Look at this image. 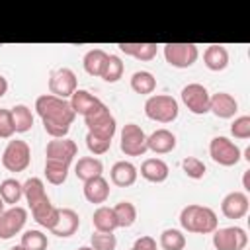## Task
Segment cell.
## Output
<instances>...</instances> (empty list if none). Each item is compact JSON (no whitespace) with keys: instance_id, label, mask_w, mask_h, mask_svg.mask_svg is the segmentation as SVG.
Listing matches in <instances>:
<instances>
[{"instance_id":"obj_5","label":"cell","mask_w":250,"mask_h":250,"mask_svg":"<svg viewBox=\"0 0 250 250\" xmlns=\"http://www.w3.org/2000/svg\"><path fill=\"white\" fill-rule=\"evenodd\" d=\"M31 162V150L25 141L14 139L6 145L2 152V166L8 172H23Z\"/></svg>"},{"instance_id":"obj_15","label":"cell","mask_w":250,"mask_h":250,"mask_svg":"<svg viewBox=\"0 0 250 250\" xmlns=\"http://www.w3.org/2000/svg\"><path fill=\"white\" fill-rule=\"evenodd\" d=\"M209 111H213L219 119H230L238 111V102L227 92H217L209 98Z\"/></svg>"},{"instance_id":"obj_38","label":"cell","mask_w":250,"mask_h":250,"mask_svg":"<svg viewBox=\"0 0 250 250\" xmlns=\"http://www.w3.org/2000/svg\"><path fill=\"white\" fill-rule=\"evenodd\" d=\"M182 168H184V172L188 174V178L199 180V178L205 176V164H203L199 158H195V156H186V158L182 160Z\"/></svg>"},{"instance_id":"obj_31","label":"cell","mask_w":250,"mask_h":250,"mask_svg":"<svg viewBox=\"0 0 250 250\" xmlns=\"http://www.w3.org/2000/svg\"><path fill=\"white\" fill-rule=\"evenodd\" d=\"M68 166H70V164L45 158V178H47V182L53 184V186L64 184V180H66V176H68Z\"/></svg>"},{"instance_id":"obj_46","label":"cell","mask_w":250,"mask_h":250,"mask_svg":"<svg viewBox=\"0 0 250 250\" xmlns=\"http://www.w3.org/2000/svg\"><path fill=\"white\" fill-rule=\"evenodd\" d=\"M10 250H25V248H23V246H21V244H20V246H12V248H10Z\"/></svg>"},{"instance_id":"obj_40","label":"cell","mask_w":250,"mask_h":250,"mask_svg":"<svg viewBox=\"0 0 250 250\" xmlns=\"http://www.w3.org/2000/svg\"><path fill=\"white\" fill-rule=\"evenodd\" d=\"M86 146H88V150H90L92 154H104V152L109 150L111 141H107V139H100V137L88 133V135H86Z\"/></svg>"},{"instance_id":"obj_33","label":"cell","mask_w":250,"mask_h":250,"mask_svg":"<svg viewBox=\"0 0 250 250\" xmlns=\"http://www.w3.org/2000/svg\"><path fill=\"white\" fill-rule=\"evenodd\" d=\"M113 213H115V219H117V227L121 229H127L131 227L135 221H137V209L131 201H119L115 207H111Z\"/></svg>"},{"instance_id":"obj_36","label":"cell","mask_w":250,"mask_h":250,"mask_svg":"<svg viewBox=\"0 0 250 250\" xmlns=\"http://www.w3.org/2000/svg\"><path fill=\"white\" fill-rule=\"evenodd\" d=\"M123 61L117 57V55H107V61H105V66L102 70V78L105 82H117L123 74Z\"/></svg>"},{"instance_id":"obj_48","label":"cell","mask_w":250,"mask_h":250,"mask_svg":"<svg viewBox=\"0 0 250 250\" xmlns=\"http://www.w3.org/2000/svg\"><path fill=\"white\" fill-rule=\"evenodd\" d=\"M131 250H133V248H131Z\"/></svg>"},{"instance_id":"obj_6","label":"cell","mask_w":250,"mask_h":250,"mask_svg":"<svg viewBox=\"0 0 250 250\" xmlns=\"http://www.w3.org/2000/svg\"><path fill=\"white\" fill-rule=\"evenodd\" d=\"M199 57V49L195 43H166L164 45V59L170 66L176 68H189Z\"/></svg>"},{"instance_id":"obj_18","label":"cell","mask_w":250,"mask_h":250,"mask_svg":"<svg viewBox=\"0 0 250 250\" xmlns=\"http://www.w3.org/2000/svg\"><path fill=\"white\" fill-rule=\"evenodd\" d=\"M100 105H102V102H100L94 94H90L88 90H76V92L70 96V107H72V111H74L76 115L86 117L88 113H92V111L98 109Z\"/></svg>"},{"instance_id":"obj_20","label":"cell","mask_w":250,"mask_h":250,"mask_svg":"<svg viewBox=\"0 0 250 250\" xmlns=\"http://www.w3.org/2000/svg\"><path fill=\"white\" fill-rule=\"evenodd\" d=\"M23 197L27 199V205L29 209H35L37 205L49 201L47 197V191H45V186H43V180L41 178H29L25 180L23 184Z\"/></svg>"},{"instance_id":"obj_30","label":"cell","mask_w":250,"mask_h":250,"mask_svg":"<svg viewBox=\"0 0 250 250\" xmlns=\"http://www.w3.org/2000/svg\"><path fill=\"white\" fill-rule=\"evenodd\" d=\"M31 215H33V219L41 225V227H45V229H53L55 227V223H57V217H59V209L57 207H53V203L51 201H45V203H41V205H37L35 209H31Z\"/></svg>"},{"instance_id":"obj_45","label":"cell","mask_w":250,"mask_h":250,"mask_svg":"<svg viewBox=\"0 0 250 250\" xmlns=\"http://www.w3.org/2000/svg\"><path fill=\"white\" fill-rule=\"evenodd\" d=\"M4 205H6V203H4V201H2V197H0V215L4 213Z\"/></svg>"},{"instance_id":"obj_29","label":"cell","mask_w":250,"mask_h":250,"mask_svg":"<svg viewBox=\"0 0 250 250\" xmlns=\"http://www.w3.org/2000/svg\"><path fill=\"white\" fill-rule=\"evenodd\" d=\"M10 113H12V121H14L16 133H27L31 129V125H33V113H31V109L27 105L18 104V105H14L10 109Z\"/></svg>"},{"instance_id":"obj_3","label":"cell","mask_w":250,"mask_h":250,"mask_svg":"<svg viewBox=\"0 0 250 250\" xmlns=\"http://www.w3.org/2000/svg\"><path fill=\"white\" fill-rule=\"evenodd\" d=\"M178 111H180L178 102L168 94H156L145 102L146 117L158 123H172L178 117Z\"/></svg>"},{"instance_id":"obj_2","label":"cell","mask_w":250,"mask_h":250,"mask_svg":"<svg viewBox=\"0 0 250 250\" xmlns=\"http://www.w3.org/2000/svg\"><path fill=\"white\" fill-rule=\"evenodd\" d=\"M180 225L184 230L188 232H195V234H209L219 227V219L217 213L211 207L205 205H186L180 213Z\"/></svg>"},{"instance_id":"obj_27","label":"cell","mask_w":250,"mask_h":250,"mask_svg":"<svg viewBox=\"0 0 250 250\" xmlns=\"http://www.w3.org/2000/svg\"><path fill=\"white\" fill-rule=\"evenodd\" d=\"M105 61H107V53L104 49H92L84 55V70L90 74V76H102V70L105 66Z\"/></svg>"},{"instance_id":"obj_1","label":"cell","mask_w":250,"mask_h":250,"mask_svg":"<svg viewBox=\"0 0 250 250\" xmlns=\"http://www.w3.org/2000/svg\"><path fill=\"white\" fill-rule=\"evenodd\" d=\"M35 109L43 121L45 131L53 139H64L70 131V125L76 117V113L70 107V102L61 100L53 94H43L35 100Z\"/></svg>"},{"instance_id":"obj_16","label":"cell","mask_w":250,"mask_h":250,"mask_svg":"<svg viewBox=\"0 0 250 250\" xmlns=\"http://www.w3.org/2000/svg\"><path fill=\"white\" fill-rule=\"evenodd\" d=\"M80 227V217L74 209H59V217H57V223L55 227L51 229L53 234L61 236V238H66V236H72Z\"/></svg>"},{"instance_id":"obj_11","label":"cell","mask_w":250,"mask_h":250,"mask_svg":"<svg viewBox=\"0 0 250 250\" xmlns=\"http://www.w3.org/2000/svg\"><path fill=\"white\" fill-rule=\"evenodd\" d=\"M209 92L203 84H188L182 88V102L186 104V107L195 113V115H203L209 111Z\"/></svg>"},{"instance_id":"obj_41","label":"cell","mask_w":250,"mask_h":250,"mask_svg":"<svg viewBox=\"0 0 250 250\" xmlns=\"http://www.w3.org/2000/svg\"><path fill=\"white\" fill-rule=\"evenodd\" d=\"M16 133L10 109H0V139H10Z\"/></svg>"},{"instance_id":"obj_44","label":"cell","mask_w":250,"mask_h":250,"mask_svg":"<svg viewBox=\"0 0 250 250\" xmlns=\"http://www.w3.org/2000/svg\"><path fill=\"white\" fill-rule=\"evenodd\" d=\"M248 174H250V172L246 170V172H244V180H242V182H244V189H250V184H248Z\"/></svg>"},{"instance_id":"obj_24","label":"cell","mask_w":250,"mask_h":250,"mask_svg":"<svg viewBox=\"0 0 250 250\" xmlns=\"http://www.w3.org/2000/svg\"><path fill=\"white\" fill-rule=\"evenodd\" d=\"M203 61H205V66L213 72L225 70L229 64V51L223 45H209L203 53Z\"/></svg>"},{"instance_id":"obj_14","label":"cell","mask_w":250,"mask_h":250,"mask_svg":"<svg viewBox=\"0 0 250 250\" xmlns=\"http://www.w3.org/2000/svg\"><path fill=\"white\" fill-rule=\"evenodd\" d=\"M248 195L244 191H230L221 201V211L227 219H242L248 213Z\"/></svg>"},{"instance_id":"obj_47","label":"cell","mask_w":250,"mask_h":250,"mask_svg":"<svg viewBox=\"0 0 250 250\" xmlns=\"http://www.w3.org/2000/svg\"><path fill=\"white\" fill-rule=\"evenodd\" d=\"M78 250H94V248H92V246H80Z\"/></svg>"},{"instance_id":"obj_32","label":"cell","mask_w":250,"mask_h":250,"mask_svg":"<svg viewBox=\"0 0 250 250\" xmlns=\"http://www.w3.org/2000/svg\"><path fill=\"white\" fill-rule=\"evenodd\" d=\"M131 88L133 92L137 94H152L154 88H156V78L148 72V70H137L133 76H131Z\"/></svg>"},{"instance_id":"obj_37","label":"cell","mask_w":250,"mask_h":250,"mask_svg":"<svg viewBox=\"0 0 250 250\" xmlns=\"http://www.w3.org/2000/svg\"><path fill=\"white\" fill-rule=\"evenodd\" d=\"M90 242H92L94 250H115V246H117V238L113 232H98L96 230L92 234Z\"/></svg>"},{"instance_id":"obj_35","label":"cell","mask_w":250,"mask_h":250,"mask_svg":"<svg viewBox=\"0 0 250 250\" xmlns=\"http://www.w3.org/2000/svg\"><path fill=\"white\" fill-rule=\"evenodd\" d=\"M47 244H49L47 234H43L41 230L29 229L21 234V246L25 250H47Z\"/></svg>"},{"instance_id":"obj_23","label":"cell","mask_w":250,"mask_h":250,"mask_svg":"<svg viewBox=\"0 0 250 250\" xmlns=\"http://www.w3.org/2000/svg\"><path fill=\"white\" fill-rule=\"evenodd\" d=\"M84 197L90 203H105V199L109 197V184H107V180L98 176L94 180L84 182Z\"/></svg>"},{"instance_id":"obj_25","label":"cell","mask_w":250,"mask_h":250,"mask_svg":"<svg viewBox=\"0 0 250 250\" xmlns=\"http://www.w3.org/2000/svg\"><path fill=\"white\" fill-rule=\"evenodd\" d=\"M92 225L98 232H113L117 229V219L111 207L100 205L92 215Z\"/></svg>"},{"instance_id":"obj_12","label":"cell","mask_w":250,"mask_h":250,"mask_svg":"<svg viewBox=\"0 0 250 250\" xmlns=\"http://www.w3.org/2000/svg\"><path fill=\"white\" fill-rule=\"evenodd\" d=\"M27 221V211L20 205H14L10 209H6L0 215V240H8L12 236H16L23 225Z\"/></svg>"},{"instance_id":"obj_9","label":"cell","mask_w":250,"mask_h":250,"mask_svg":"<svg viewBox=\"0 0 250 250\" xmlns=\"http://www.w3.org/2000/svg\"><path fill=\"white\" fill-rule=\"evenodd\" d=\"M121 150L127 154V156H141L145 154L148 148H146V135L145 131L135 125V123H127L121 131V143H119Z\"/></svg>"},{"instance_id":"obj_22","label":"cell","mask_w":250,"mask_h":250,"mask_svg":"<svg viewBox=\"0 0 250 250\" xmlns=\"http://www.w3.org/2000/svg\"><path fill=\"white\" fill-rule=\"evenodd\" d=\"M168 164L160 158H146L141 164V176L152 184H160L168 178Z\"/></svg>"},{"instance_id":"obj_13","label":"cell","mask_w":250,"mask_h":250,"mask_svg":"<svg viewBox=\"0 0 250 250\" xmlns=\"http://www.w3.org/2000/svg\"><path fill=\"white\" fill-rule=\"evenodd\" d=\"M78 152V146L74 141L70 139H53L47 143V148H45V156L49 160H57V162H64V164H70L72 158L76 156Z\"/></svg>"},{"instance_id":"obj_19","label":"cell","mask_w":250,"mask_h":250,"mask_svg":"<svg viewBox=\"0 0 250 250\" xmlns=\"http://www.w3.org/2000/svg\"><path fill=\"white\" fill-rule=\"evenodd\" d=\"M137 174H139V172H137L135 164L129 162V160H119V162H115V164L111 166V172H109L111 182H113L115 186H119V188H129V186H133L135 180H137Z\"/></svg>"},{"instance_id":"obj_34","label":"cell","mask_w":250,"mask_h":250,"mask_svg":"<svg viewBox=\"0 0 250 250\" xmlns=\"http://www.w3.org/2000/svg\"><path fill=\"white\" fill-rule=\"evenodd\" d=\"M160 246H162V250H184L186 236L178 229H166L160 234Z\"/></svg>"},{"instance_id":"obj_7","label":"cell","mask_w":250,"mask_h":250,"mask_svg":"<svg viewBox=\"0 0 250 250\" xmlns=\"http://www.w3.org/2000/svg\"><path fill=\"white\" fill-rule=\"evenodd\" d=\"M248 234L242 227H225L213 230V246L217 250H244Z\"/></svg>"},{"instance_id":"obj_28","label":"cell","mask_w":250,"mask_h":250,"mask_svg":"<svg viewBox=\"0 0 250 250\" xmlns=\"http://www.w3.org/2000/svg\"><path fill=\"white\" fill-rule=\"evenodd\" d=\"M0 197H2V201L6 205H12L14 207L23 197V186L16 178H6L0 184Z\"/></svg>"},{"instance_id":"obj_26","label":"cell","mask_w":250,"mask_h":250,"mask_svg":"<svg viewBox=\"0 0 250 250\" xmlns=\"http://www.w3.org/2000/svg\"><path fill=\"white\" fill-rule=\"evenodd\" d=\"M121 53L129 55V57H135L139 61H152L156 57V43H119L117 45Z\"/></svg>"},{"instance_id":"obj_42","label":"cell","mask_w":250,"mask_h":250,"mask_svg":"<svg viewBox=\"0 0 250 250\" xmlns=\"http://www.w3.org/2000/svg\"><path fill=\"white\" fill-rule=\"evenodd\" d=\"M133 250H156V240L152 236H139L133 244Z\"/></svg>"},{"instance_id":"obj_21","label":"cell","mask_w":250,"mask_h":250,"mask_svg":"<svg viewBox=\"0 0 250 250\" xmlns=\"http://www.w3.org/2000/svg\"><path fill=\"white\" fill-rule=\"evenodd\" d=\"M102 172H104V164H102V160L96 158V156H82V158H78L76 168H74L76 178L82 180V182L94 180V178L102 176Z\"/></svg>"},{"instance_id":"obj_39","label":"cell","mask_w":250,"mask_h":250,"mask_svg":"<svg viewBox=\"0 0 250 250\" xmlns=\"http://www.w3.org/2000/svg\"><path fill=\"white\" fill-rule=\"evenodd\" d=\"M230 133L234 139H248L250 137V115H240L232 121Z\"/></svg>"},{"instance_id":"obj_10","label":"cell","mask_w":250,"mask_h":250,"mask_svg":"<svg viewBox=\"0 0 250 250\" xmlns=\"http://www.w3.org/2000/svg\"><path fill=\"white\" fill-rule=\"evenodd\" d=\"M49 92L61 100L70 98L76 92V74L70 68H57L49 74Z\"/></svg>"},{"instance_id":"obj_43","label":"cell","mask_w":250,"mask_h":250,"mask_svg":"<svg viewBox=\"0 0 250 250\" xmlns=\"http://www.w3.org/2000/svg\"><path fill=\"white\" fill-rule=\"evenodd\" d=\"M6 92H8V80H6V78L0 74V98H2Z\"/></svg>"},{"instance_id":"obj_17","label":"cell","mask_w":250,"mask_h":250,"mask_svg":"<svg viewBox=\"0 0 250 250\" xmlns=\"http://www.w3.org/2000/svg\"><path fill=\"white\" fill-rule=\"evenodd\" d=\"M146 148L156 154H166L176 148V135L168 129H156L150 137H146Z\"/></svg>"},{"instance_id":"obj_4","label":"cell","mask_w":250,"mask_h":250,"mask_svg":"<svg viewBox=\"0 0 250 250\" xmlns=\"http://www.w3.org/2000/svg\"><path fill=\"white\" fill-rule=\"evenodd\" d=\"M84 123L88 127V133H92V135H96L100 139H107V141H111L115 131H117L115 117L111 115V111L104 104L98 109H94L92 113H88L84 117Z\"/></svg>"},{"instance_id":"obj_8","label":"cell","mask_w":250,"mask_h":250,"mask_svg":"<svg viewBox=\"0 0 250 250\" xmlns=\"http://www.w3.org/2000/svg\"><path fill=\"white\" fill-rule=\"evenodd\" d=\"M209 154L211 158L221 166H234L240 162V148L236 143H232L227 137H215L209 143Z\"/></svg>"}]
</instances>
